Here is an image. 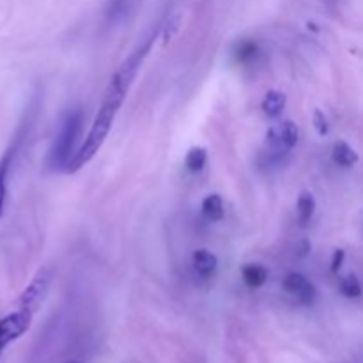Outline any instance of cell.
<instances>
[{
	"instance_id": "2e32d148",
	"label": "cell",
	"mask_w": 363,
	"mask_h": 363,
	"mask_svg": "<svg viewBox=\"0 0 363 363\" xmlns=\"http://www.w3.org/2000/svg\"><path fill=\"white\" fill-rule=\"evenodd\" d=\"M207 151L204 147H191L184 158V165L190 172H200L206 167Z\"/></svg>"
},
{
	"instance_id": "d6986e66",
	"label": "cell",
	"mask_w": 363,
	"mask_h": 363,
	"mask_svg": "<svg viewBox=\"0 0 363 363\" xmlns=\"http://www.w3.org/2000/svg\"><path fill=\"white\" fill-rule=\"evenodd\" d=\"M344 259H345L344 250H335L334 259H331V271H334V273H338V271H341L342 264H344Z\"/></svg>"
},
{
	"instance_id": "ba28073f",
	"label": "cell",
	"mask_w": 363,
	"mask_h": 363,
	"mask_svg": "<svg viewBox=\"0 0 363 363\" xmlns=\"http://www.w3.org/2000/svg\"><path fill=\"white\" fill-rule=\"evenodd\" d=\"M191 262H193L195 271L203 278L213 277L218 268L217 255L211 254L210 250H197L193 254V257H191Z\"/></svg>"
},
{
	"instance_id": "5b68a950",
	"label": "cell",
	"mask_w": 363,
	"mask_h": 363,
	"mask_svg": "<svg viewBox=\"0 0 363 363\" xmlns=\"http://www.w3.org/2000/svg\"><path fill=\"white\" fill-rule=\"evenodd\" d=\"M50 282H52V271L48 268H41V270L36 273V277L30 280V284L27 285L25 291L20 294L18 298V307L27 308L30 312H36L41 305V301L45 300L46 292H48Z\"/></svg>"
},
{
	"instance_id": "6da1fadb",
	"label": "cell",
	"mask_w": 363,
	"mask_h": 363,
	"mask_svg": "<svg viewBox=\"0 0 363 363\" xmlns=\"http://www.w3.org/2000/svg\"><path fill=\"white\" fill-rule=\"evenodd\" d=\"M135 52L137 53H131V55L121 64V68L117 69L116 75L110 78L109 87H107L105 90V96H103L102 107H100L96 117H94L93 126H90L89 133H87L85 140H83V144L80 146V149L76 151L73 160L69 161L66 172H78L82 167H85V165L96 156L97 151L102 149V146L105 144L107 137H109L110 130H112L114 121H116L121 105H123L124 97H126L131 83L135 80L144 59L147 57L142 50H135Z\"/></svg>"
},
{
	"instance_id": "7c38bea8",
	"label": "cell",
	"mask_w": 363,
	"mask_h": 363,
	"mask_svg": "<svg viewBox=\"0 0 363 363\" xmlns=\"http://www.w3.org/2000/svg\"><path fill=\"white\" fill-rule=\"evenodd\" d=\"M331 158H334V161L338 167H345V169L352 167L355 163H358V153H356L348 142H342V140L334 146Z\"/></svg>"
},
{
	"instance_id": "8992f818",
	"label": "cell",
	"mask_w": 363,
	"mask_h": 363,
	"mask_svg": "<svg viewBox=\"0 0 363 363\" xmlns=\"http://www.w3.org/2000/svg\"><path fill=\"white\" fill-rule=\"evenodd\" d=\"M25 128V126H23ZM22 130L18 131V135L15 137V140L11 142V146L4 151L2 158H0V218L4 214L6 210V203H8V188H9V174H11L13 163H15L16 153L20 149V144H22L23 135L25 131Z\"/></svg>"
},
{
	"instance_id": "5bb4252c",
	"label": "cell",
	"mask_w": 363,
	"mask_h": 363,
	"mask_svg": "<svg viewBox=\"0 0 363 363\" xmlns=\"http://www.w3.org/2000/svg\"><path fill=\"white\" fill-rule=\"evenodd\" d=\"M296 211H298V220L301 225L308 224L312 220L315 213V199L314 195L303 191V193L298 197V204H296Z\"/></svg>"
},
{
	"instance_id": "52a82bcc",
	"label": "cell",
	"mask_w": 363,
	"mask_h": 363,
	"mask_svg": "<svg viewBox=\"0 0 363 363\" xmlns=\"http://www.w3.org/2000/svg\"><path fill=\"white\" fill-rule=\"evenodd\" d=\"M282 287L287 294L294 296L296 300L305 305L312 303L315 298L314 284L301 273H289L282 282Z\"/></svg>"
},
{
	"instance_id": "e0dca14e",
	"label": "cell",
	"mask_w": 363,
	"mask_h": 363,
	"mask_svg": "<svg viewBox=\"0 0 363 363\" xmlns=\"http://www.w3.org/2000/svg\"><path fill=\"white\" fill-rule=\"evenodd\" d=\"M338 289L345 298H359L362 296V284L356 278V275H348V277L342 278Z\"/></svg>"
},
{
	"instance_id": "30bf717a",
	"label": "cell",
	"mask_w": 363,
	"mask_h": 363,
	"mask_svg": "<svg viewBox=\"0 0 363 363\" xmlns=\"http://www.w3.org/2000/svg\"><path fill=\"white\" fill-rule=\"evenodd\" d=\"M131 9H133V0H109L105 16L110 23H121L130 16Z\"/></svg>"
},
{
	"instance_id": "3957f363",
	"label": "cell",
	"mask_w": 363,
	"mask_h": 363,
	"mask_svg": "<svg viewBox=\"0 0 363 363\" xmlns=\"http://www.w3.org/2000/svg\"><path fill=\"white\" fill-rule=\"evenodd\" d=\"M32 315H34V312L18 307L15 312L0 319V356L9 344H13L22 335L27 334V329L30 328V322H32Z\"/></svg>"
},
{
	"instance_id": "ac0fdd59",
	"label": "cell",
	"mask_w": 363,
	"mask_h": 363,
	"mask_svg": "<svg viewBox=\"0 0 363 363\" xmlns=\"http://www.w3.org/2000/svg\"><path fill=\"white\" fill-rule=\"evenodd\" d=\"M314 128H315V131H317L319 137L328 135L329 124H328V119H326V116L321 112V110H315L314 112Z\"/></svg>"
},
{
	"instance_id": "9c48e42d",
	"label": "cell",
	"mask_w": 363,
	"mask_h": 363,
	"mask_svg": "<svg viewBox=\"0 0 363 363\" xmlns=\"http://www.w3.org/2000/svg\"><path fill=\"white\" fill-rule=\"evenodd\" d=\"M285 103H287V97H285L284 93H280V90H270V93H266L264 100H262L261 109L268 117H273L275 119V117H278L284 112Z\"/></svg>"
},
{
	"instance_id": "ffe728a7",
	"label": "cell",
	"mask_w": 363,
	"mask_h": 363,
	"mask_svg": "<svg viewBox=\"0 0 363 363\" xmlns=\"http://www.w3.org/2000/svg\"><path fill=\"white\" fill-rule=\"evenodd\" d=\"M71 363H78V362H71Z\"/></svg>"
},
{
	"instance_id": "9a60e30c",
	"label": "cell",
	"mask_w": 363,
	"mask_h": 363,
	"mask_svg": "<svg viewBox=\"0 0 363 363\" xmlns=\"http://www.w3.org/2000/svg\"><path fill=\"white\" fill-rule=\"evenodd\" d=\"M259 46L257 43L252 41V39H243V41L236 43L233 50V55L236 59L238 64H248L257 57Z\"/></svg>"
},
{
	"instance_id": "8fae6325",
	"label": "cell",
	"mask_w": 363,
	"mask_h": 363,
	"mask_svg": "<svg viewBox=\"0 0 363 363\" xmlns=\"http://www.w3.org/2000/svg\"><path fill=\"white\" fill-rule=\"evenodd\" d=\"M241 277H243L245 284L252 289L262 287L268 280V270L261 264H247L241 270Z\"/></svg>"
},
{
	"instance_id": "4fadbf2b",
	"label": "cell",
	"mask_w": 363,
	"mask_h": 363,
	"mask_svg": "<svg viewBox=\"0 0 363 363\" xmlns=\"http://www.w3.org/2000/svg\"><path fill=\"white\" fill-rule=\"evenodd\" d=\"M203 213L207 220L211 221H220L224 218L225 210H224V200H221L220 195L211 193L207 195L206 199L203 200Z\"/></svg>"
},
{
	"instance_id": "7a4b0ae2",
	"label": "cell",
	"mask_w": 363,
	"mask_h": 363,
	"mask_svg": "<svg viewBox=\"0 0 363 363\" xmlns=\"http://www.w3.org/2000/svg\"><path fill=\"white\" fill-rule=\"evenodd\" d=\"M83 128V116L82 110L73 109L66 112V116L60 121L59 131H57L55 140L48 151L46 158V167L50 170H66L69 161L76 154V142L82 133Z\"/></svg>"
},
{
	"instance_id": "277c9868",
	"label": "cell",
	"mask_w": 363,
	"mask_h": 363,
	"mask_svg": "<svg viewBox=\"0 0 363 363\" xmlns=\"http://www.w3.org/2000/svg\"><path fill=\"white\" fill-rule=\"evenodd\" d=\"M298 139H300V130L292 121H282L277 126L270 128L266 135L270 153L275 158H282L287 154L298 144Z\"/></svg>"
}]
</instances>
